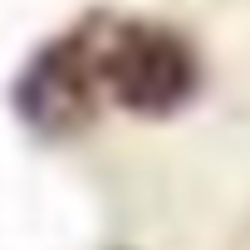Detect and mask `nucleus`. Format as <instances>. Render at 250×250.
Masks as SVG:
<instances>
[]
</instances>
